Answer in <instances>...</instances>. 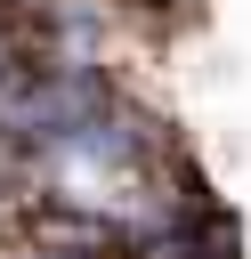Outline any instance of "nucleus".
<instances>
[{
    "instance_id": "2",
    "label": "nucleus",
    "mask_w": 251,
    "mask_h": 259,
    "mask_svg": "<svg viewBox=\"0 0 251 259\" xmlns=\"http://www.w3.org/2000/svg\"><path fill=\"white\" fill-rule=\"evenodd\" d=\"M24 259H97V243H49V235H40Z\"/></svg>"
},
{
    "instance_id": "1",
    "label": "nucleus",
    "mask_w": 251,
    "mask_h": 259,
    "mask_svg": "<svg viewBox=\"0 0 251 259\" xmlns=\"http://www.w3.org/2000/svg\"><path fill=\"white\" fill-rule=\"evenodd\" d=\"M138 259H243V235H235V219L211 194H186L178 219H162V227L138 235Z\"/></svg>"
}]
</instances>
